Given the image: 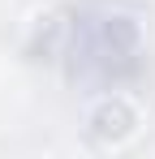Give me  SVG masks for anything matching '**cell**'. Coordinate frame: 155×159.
<instances>
[{
	"label": "cell",
	"instance_id": "obj_1",
	"mask_svg": "<svg viewBox=\"0 0 155 159\" xmlns=\"http://www.w3.org/2000/svg\"><path fill=\"white\" fill-rule=\"evenodd\" d=\"M86 52L99 60L103 73L129 78V73H138V26L129 17H112V22H103V26L91 30Z\"/></svg>",
	"mask_w": 155,
	"mask_h": 159
},
{
	"label": "cell",
	"instance_id": "obj_2",
	"mask_svg": "<svg viewBox=\"0 0 155 159\" xmlns=\"http://www.w3.org/2000/svg\"><path fill=\"white\" fill-rule=\"evenodd\" d=\"M134 125H138V116L125 99H103L91 112V138L95 142H125L134 133Z\"/></svg>",
	"mask_w": 155,
	"mask_h": 159
}]
</instances>
